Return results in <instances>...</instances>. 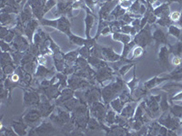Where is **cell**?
Returning a JSON list of instances; mask_svg holds the SVG:
<instances>
[{
    "label": "cell",
    "instance_id": "6da1fadb",
    "mask_svg": "<svg viewBox=\"0 0 182 136\" xmlns=\"http://www.w3.org/2000/svg\"><path fill=\"white\" fill-rule=\"evenodd\" d=\"M126 82H124L121 78L116 77V82H113L109 85H106L101 88V94L103 102L107 105L109 104L113 99L117 97L120 93L125 89Z\"/></svg>",
    "mask_w": 182,
    "mask_h": 136
},
{
    "label": "cell",
    "instance_id": "7a4b0ae2",
    "mask_svg": "<svg viewBox=\"0 0 182 136\" xmlns=\"http://www.w3.org/2000/svg\"><path fill=\"white\" fill-rule=\"evenodd\" d=\"M49 119L53 123L62 128L66 123L71 121V113L63 107L61 108V106H58L55 108L54 112L50 114Z\"/></svg>",
    "mask_w": 182,
    "mask_h": 136
},
{
    "label": "cell",
    "instance_id": "3957f363",
    "mask_svg": "<svg viewBox=\"0 0 182 136\" xmlns=\"http://www.w3.org/2000/svg\"><path fill=\"white\" fill-rule=\"evenodd\" d=\"M42 115L40 114V112L35 107L28 109L21 117V120L26 122L30 128H35L36 126H38L43 121H42Z\"/></svg>",
    "mask_w": 182,
    "mask_h": 136
},
{
    "label": "cell",
    "instance_id": "277c9868",
    "mask_svg": "<svg viewBox=\"0 0 182 136\" xmlns=\"http://www.w3.org/2000/svg\"><path fill=\"white\" fill-rule=\"evenodd\" d=\"M24 96L23 102L25 106H36L41 102V94H39L38 90L34 89L33 87L28 86L27 88H23Z\"/></svg>",
    "mask_w": 182,
    "mask_h": 136
},
{
    "label": "cell",
    "instance_id": "5b68a950",
    "mask_svg": "<svg viewBox=\"0 0 182 136\" xmlns=\"http://www.w3.org/2000/svg\"><path fill=\"white\" fill-rule=\"evenodd\" d=\"M108 105L105 104L103 102H94L92 104L89 105V111H90V115L98 119L101 123H104L105 117L107 115L108 110Z\"/></svg>",
    "mask_w": 182,
    "mask_h": 136
},
{
    "label": "cell",
    "instance_id": "8992f818",
    "mask_svg": "<svg viewBox=\"0 0 182 136\" xmlns=\"http://www.w3.org/2000/svg\"><path fill=\"white\" fill-rule=\"evenodd\" d=\"M41 24L45 25V26H50L56 27L59 31H61L65 34H70V24H69L68 20L66 19V17H60L59 19L53 20V21L47 20V19H42Z\"/></svg>",
    "mask_w": 182,
    "mask_h": 136
},
{
    "label": "cell",
    "instance_id": "52a82bcc",
    "mask_svg": "<svg viewBox=\"0 0 182 136\" xmlns=\"http://www.w3.org/2000/svg\"><path fill=\"white\" fill-rule=\"evenodd\" d=\"M57 130L53 125V122H42L38 126L35 128H30L28 135H47L55 133Z\"/></svg>",
    "mask_w": 182,
    "mask_h": 136
},
{
    "label": "cell",
    "instance_id": "ba28073f",
    "mask_svg": "<svg viewBox=\"0 0 182 136\" xmlns=\"http://www.w3.org/2000/svg\"><path fill=\"white\" fill-rule=\"evenodd\" d=\"M84 94H85V102L88 104H92L94 102H103L102 100V94H101V89L95 87L92 85L87 90H84Z\"/></svg>",
    "mask_w": 182,
    "mask_h": 136
},
{
    "label": "cell",
    "instance_id": "9c48e42d",
    "mask_svg": "<svg viewBox=\"0 0 182 136\" xmlns=\"http://www.w3.org/2000/svg\"><path fill=\"white\" fill-rule=\"evenodd\" d=\"M36 108L40 112L43 118H47L49 117L50 114L54 112L56 108V103H51L47 96L45 97V100H43V98L41 97V102L36 106Z\"/></svg>",
    "mask_w": 182,
    "mask_h": 136
},
{
    "label": "cell",
    "instance_id": "30bf717a",
    "mask_svg": "<svg viewBox=\"0 0 182 136\" xmlns=\"http://www.w3.org/2000/svg\"><path fill=\"white\" fill-rule=\"evenodd\" d=\"M159 122L160 124L166 126L167 129L172 130V131H176L180 127V124L179 117H176V116L173 117L167 113L163 114L162 116H160V118L159 120Z\"/></svg>",
    "mask_w": 182,
    "mask_h": 136
},
{
    "label": "cell",
    "instance_id": "8fae6325",
    "mask_svg": "<svg viewBox=\"0 0 182 136\" xmlns=\"http://www.w3.org/2000/svg\"><path fill=\"white\" fill-rule=\"evenodd\" d=\"M148 27L149 26H147V28L146 27L143 28V30L139 34H137L134 39L135 44L141 47L146 46L150 42V34H149V29Z\"/></svg>",
    "mask_w": 182,
    "mask_h": 136
},
{
    "label": "cell",
    "instance_id": "7c38bea8",
    "mask_svg": "<svg viewBox=\"0 0 182 136\" xmlns=\"http://www.w3.org/2000/svg\"><path fill=\"white\" fill-rule=\"evenodd\" d=\"M12 128L13 130L15 131V133L17 134V135L19 136H25V135H28V129H30V127L26 123L24 122L21 118L18 120V121H15L13 122L12 123Z\"/></svg>",
    "mask_w": 182,
    "mask_h": 136
},
{
    "label": "cell",
    "instance_id": "4fadbf2b",
    "mask_svg": "<svg viewBox=\"0 0 182 136\" xmlns=\"http://www.w3.org/2000/svg\"><path fill=\"white\" fill-rule=\"evenodd\" d=\"M74 96H75V91L67 86L66 88H64L63 90H61L60 95L55 100L56 101L55 103H56V105L60 106L63 102L69 100V99H71V98H73Z\"/></svg>",
    "mask_w": 182,
    "mask_h": 136
},
{
    "label": "cell",
    "instance_id": "5bb4252c",
    "mask_svg": "<svg viewBox=\"0 0 182 136\" xmlns=\"http://www.w3.org/2000/svg\"><path fill=\"white\" fill-rule=\"evenodd\" d=\"M111 78H112V72L107 66L99 68L98 73L96 74V80L99 83L100 85H103V83L105 81L110 80Z\"/></svg>",
    "mask_w": 182,
    "mask_h": 136
},
{
    "label": "cell",
    "instance_id": "9a60e30c",
    "mask_svg": "<svg viewBox=\"0 0 182 136\" xmlns=\"http://www.w3.org/2000/svg\"><path fill=\"white\" fill-rule=\"evenodd\" d=\"M138 106V102H129L128 103H126L123 107V110L122 112L120 113V115H122L123 117H126L128 119H130L132 118L134 114H135V111H136V108Z\"/></svg>",
    "mask_w": 182,
    "mask_h": 136
},
{
    "label": "cell",
    "instance_id": "2e32d148",
    "mask_svg": "<svg viewBox=\"0 0 182 136\" xmlns=\"http://www.w3.org/2000/svg\"><path fill=\"white\" fill-rule=\"evenodd\" d=\"M102 124L99 121L98 119H96L93 116H90V118L88 120L87 122V132H98V131H101L103 130L102 128Z\"/></svg>",
    "mask_w": 182,
    "mask_h": 136
},
{
    "label": "cell",
    "instance_id": "e0dca14e",
    "mask_svg": "<svg viewBox=\"0 0 182 136\" xmlns=\"http://www.w3.org/2000/svg\"><path fill=\"white\" fill-rule=\"evenodd\" d=\"M101 52H102L104 58L110 62H116V61H118L119 59H121V56L115 54V52L111 48H103Z\"/></svg>",
    "mask_w": 182,
    "mask_h": 136
},
{
    "label": "cell",
    "instance_id": "ac0fdd59",
    "mask_svg": "<svg viewBox=\"0 0 182 136\" xmlns=\"http://www.w3.org/2000/svg\"><path fill=\"white\" fill-rule=\"evenodd\" d=\"M80 101H79V99H78L76 96H74L73 98H71V99H69V100H67L66 102H64L60 106L61 107H63L64 109H66L67 111H69L70 113L72 112V111H74L76 108H77V106L80 103Z\"/></svg>",
    "mask_w": 182,
    "mask_h": 136
},
{
    "label": "cell",
    "instance_id": "d6986e66",
    "mask_svg": "<svg viewBox=\"0 0 182 136\" xmlns=\"http://www.w3.org/2000/svg\"><path fill=\"white\" fill-rule=\"evenodd\" d=\"M13 46L16 47V49L18 51H24L28 48V45L26 39L22 36H18L16 39H14V44Z\"/></svg>",
    "mask_w": 182,
    "mask_h": 136
},
{
    "label": "cell",
    "instance_id": "ffe728a7",
    "mask_svg": "<svg viewBox=\"0 0 182 136\" xmlns=\"http://www.w3.org/2000/svg\"><path fill=\"white\" fill-rule=\"evenodd\" d=\"M124 105H125V103L120 100V98L118 96L116 97L115 99H113L111 102H109V106L116 112V114H120V113L122 112Z\"/></svg>",
    "mask_w": 182,
    "mask_h": 136
},
{
    "label": "cell",
    "instance_id": "44dd1931",
    "mask_svg": "<svg viewBox=\"0 0 182 136\" xmlns=\"http://www.w3.org/2000/svg\"><path fill=\"white\" fill-rule=\"evenodd\" d=\"M116 114H116V112H115L112 108L108 109V113H107V115H106V117H105V122H104V123L107 124V125H108V126H110V125H112V124H115V123H116Z\"/></svg>",
    "mask_w": 182,
    "mask_h": 136
},
{
    "label": "cell",
    "instance_id": "7402d4cb",
    "mask_svg": "<svg viewBox=\"0 0 182 136\" xmlns=\"http://www.w3.org/2000/svg\"><path fill=\"white\" fill-rule=\"evenodd\" d=\"M113 39L114 40H116V41H119V42H122V43H124L125 45L126 44H129V42H130V40H131V37L129 35V34H121V33H119V32H115L114 34H113Z\"/></svg>",
    "mask_w": 182,
    "mask_h": 136
},
{
    "label": "cell",
    "instance_id": "603a6c76",
    "mask_svg": "<svg viewBox=\"0 0 182 136\" xmlns=\"http://www.w3.org/2000/svg\"><path fill=\"white\" fill-rule=\"evenodd\" d=\"M161 127V124L157 122H152L149 125L148 129V135H159V129Z\"/></svg>",
    "mask_w": 182,
    "mask_h": 136
},
{
    "label": "cell",
    "instance_id": "cb8c5ba5",
    "mask_svg": "<svg viewBox=\"0 0 182 136\" xmlns=\"http://www.w3.org/2000/svg\"><path fill=\"white\" fill-rule=\"evenodd\" d=\"M49 73L50 70L47 69V68L45 67V66L39 65V66H37V68H36V71L35 75H36V77H37V78L44 79V78H46V77L49 74Z\"/></svg>",
    "mask_w": 182,
    "mask_h": 136
},
{
    "label": "cell",
    "instance_id": "d4e9b609",
    "mask_svg": "<svg viewBox=\"0 0 182 136\" xmlns=\"http://www.w3.org/2000/svg\"><path fill=\"white\" fill-rule=\"evenodd\" d=\"M118 97L120 98V100L124 102L125 104H126V103H128V102H132L131 92H130V90H129V89H126V88H125V89H124V90L120 93V94L118 95Z\"/></svg>",
    "mask_w": 182,
    "mask_h": 136
},
{
    "label": "cell",
    "instance_id": "484cf974",
    "mask_svg": "<svg viewBox=\"0 0 182 136\" xmlns=\"http://www.w3.org/2000/svg\"><path fill=\"white\" fill-rule=\"evenodd\" d=\"M138 83H139V79H138L136 77V66H134V69H133V79L130 82H126V85H128V87L130 90V92H133L138 87Z\"/></svg>",
    "mask_w": 182,
    "mask_h": 136
},
{
    "label": "cell",
    "instance_id": "4316f807",
    "mask_svg": "<svg viewBox=\"0 0 182 136\" xmlns=\"http://www.w3.org/2000/svg\"><path fill=\"white\" fill-rule=\"evenodd\" d=\"M36 26H37V22L35 20H32L28 24V26L26 27V34L30 38V40H32V35H33L34 31Z\"/></svg>",
    "mask_w": 182,
    "mask_h": 136
},
{
    "label": "cell",
    "instance_id": "83f0119b",
    "mask_svg": "<svg viewBox=\"0 0 182 136\" xmlns=\"http://www.w3.org/2000/svg\"><path fill=\"white\" fill-rule=\"evenodd\" d=\"M94 23V18L91 15H87L86 17V35L87 38L89 39L90 38V28L92 27Z\"/></svg>",
    "mask_w": 182,
    "mask_h": 136
},
{
    "label": "cell",
    "instance_id": "f1b7e54d",
    "mask_svg": "<svg viewBox=\"0 0 182 136\" xmlns=\"http://www.w3.org/2000/svg\"><path fill=\"white\" fill-rule=\"evenodd\" d=\"M69 35V39H70V42L75 44V45H78V46H85L87 42V39H84L82 37H79V36H77L75 34H68Z\"/></svg>",
    "mask_w": 182,
    "mask_h": 136
},
{
    "label": "cell",
    "instance_id": "f546056e",
    "mask_svg": "<svg viewBox=\"0 0 182 136\" xmlns=\"http://www.w3.org/2000/svg\"><path fill=\"white\" fill-rule=\"evenodd\" d=\"M159 82H161V80H158V77H154V78L149 80L148 82H145L144 83V86L148 90H150V89H153L157 85H159Z\"/></svg>",
    "mask_w": 182,
    "mask_h": 136
},
{
    "label": "cell",
    "instance_id": "4dcf8cb0",
    "mask_svg": "<svg viewBox=\"0 0 182 136\" xmlns=\"http://www.w3.org/2000/svg\"><path fill=\"white\" fill-rule=\"evenodd\" d=\"M13 20L12 16H10L9 14H2L1 16V24L2 26H6L9 23H11Z\"/></svg>",
    "mask_w": 182,
    "mask_h": 136
},
{
    "label": "cell",
    "instance_id": "1f68e13d",
    "mask_svg": "<svg viewBox=\"0 0 182 136\" xmlns=\"http://www.w3.org/2000/svg\"><path fill=\"white\" fill-rule=\"evenodd\" d=\"M171 113L174 114V116L176 117H181L182 116V107L179 105H175L171 108Z\"/></svg>",
    "mask_w": 182,
    "mask_h": 136
},
{
    "label": "cell",
    "instance_id": "d6a6232c",
    "mask_svg": "<svg viewBox=\"0 0 182 136\" xmlns=\"http://www.w3.org/2000/svg\"><path fill=\"white\" fill-rule=\"evenodd\" d=\"M78 50H77V51L75 52H70V53H68L67 54H66L64 57H65V60H66L67 62H73V61H75L76 60V58H77V55H78Z\"/></svg>",
    "mask_w": 182,
    "mask_h": 136
},
{
    "label": "cell",
    "instance_id": "836d02e7",
    "mask_svg": "<svg viewBox=\"0 0 182 136\" xmlns=\"http://www.w3.org/2000/svg\"><path fill=\"white\" fill-rule=\"evenodd\" d=\"M143 53V48L139 46H136L132 51V58H137L138 56H140Z\"/></svg>",
    "mask_w": 182,
    "mask_h": 136
},
{
    "label": "cell",
    "instance_id": "e575fe53",
    "mask_svg": "<svg viewBox=\"0 0 182 136\" xmlns=\"http://www.w3.org/2000/svg\"><path fill=\"white\" fill-rule=\"evenodd\" d=\"M159 106H160V109H161L163 112L167 111V109L169 108L168 103L167 102V97H166V96L162 97V100H160V102H159Z\"/></svg>",
    "mask_w": 182,
    "mask_h": 136
},
{
    "label": "cell",
    "instance_id": "d590c367",
    "mask_svg": "<svg viewBox=\"0 0 182 136\" xmlns=\"http://www.w3.org/2000/svg\"><path fill=\"white\" fill-rule=\"evenodd\" d=\"M135 65H126V66H122V67H120V69L118 70V72H119V74H120V75H125L129 71V69L134 66Z\"/></svg>",
    "mask_w": 182,
    "mask_h": 136
},
{
    "label": "cell",
    "instance_id": "8d00e7d4",
    "mask_svg": "<svg viewBox=\"0 0 182 136\" xmlns=\"http://www.w3.org/2000/svg\"><path fill=\"white\" fill-rule=\"evenodd\" d=\"M55 5H56V1H55V0H48L47 3H46V5H45V6H44V11H45V13L48 12L50 8H52Z\"/></svg>",
    "mask_w": 182,
    "mask_h": 136
},
{
    "label": "cell",
    "instance_id": "74e56055",
    "mask_svg": "<svg viewBox=\"0 0 182 136\" xmlns=\"http://www.w3.org/2000/svg\"><path fill=\"white\" fill-rule=\"evenodd\" d=\"M169 34L179 37V35L180 34V30L178 27H176V26H170L169 27Z\"/></svg>",
    "mask_w": 182,
    "mask_h": 136
},
{
    "label": "cell",
    "instance_id": "f35d334b",
    "mask_svg": "<svg viewBox=\"0 0 182 136\" xmlns=\"http://www.w3.org/2000/svg\"><path fill=\"white\" fill-rule=\"evenodd\" d=\"M180 17H181L180 13L178 12V11H175V12H172V13H171V15H170V19H171V21H180Z\"/></svg>",
    "mask_w": 182,
    "mask_h": 136
},
{
    "label": "cell",
    "instance_id": "ab89813d",
    "mask_svg": "<svg viewBox=\"0 0 182 136\" xmlns=\"http://www.w3.org/2000/svg\"><path fill=\"white\" fill-rule=\"evenodd\" d=\"M14 36H15V34H14V32L13 31H8V33L5 36V41L6 42H7V43H10V42H12L13 41V39H14Z\"/></svg>",
    "mask_w": 182,
    "mask_h": 136
},
{
    "label": "cell",
    "instance_id": "60d3db41",
    "mask_svg": "<svg viewBox=\"0 0 182 136\" xmlns=\"http://www.w3.org/2000/svg\"><path fill=\"white\" fill-rule=\"evenodd\" d=\"M37 63L39 65H41V66H46V64H47V58L44 55H40L37 58Z\"/></svg>",
    "mask_w": 182,
    "mask_h": 136
},
{
    "label": "cell",
    "instance_id": "b9f144b4",
    "mask_svg": "<svg viewBox=\"0 0 182 136\" xmlns=\"http://www.w3.org/2000/svg\"><path fill=\"white\" fill-rule=\"evenodd\" d=\"M181 59H180L179 56H174L173 59H172V65H173V66H180V65L181 64Z\"/></svg>",
    "mask_w": 182,
    "mask_h": 136
},
{
    "label": "cell",
    "instance_id": "7bdbcfd3",
    "mask_svg": "<svg viewBox=\"0 0 182 136\" xmlns=\"http://www.w3.org/2000/svg\"><path fill=\"white\" fill-rule=\"evenodd\" d=\"M171 100H172V101H182V92L177 94L175 96H173Z\"/></svg>",
    "mask_w": 182,
    "mask_h": 136
},
{
    "label": "cell",
    "instance_id": "ee69618b",
    "mask_svg": "<svg viewBox=\"0 0 182 136\" xmlns=\"http://www.w3.org/2000/svg\"><path fill=\"white\" fill-rule=\"evenodd\" d=\"M1 46H2V51L3 52H7V50H10V48H9V46H7V44H5L4 41H2Z\"/></svg>",
    "mask_w": 182,
    "mask_h": 136
},
{
    "label": "cell",
    "instance_id": "f6af8a7d",
    "mask_svg": "<svg viewBox=\"0 0 182 136\" xmlns=\"http://www.w3.org/2000/svg\"><path fill=\"white\" fill-rule=\"evenodd\" d=\"M111 32V28H109V27H106L105 29H103V31L101 32V34H103V35H107V34H108L109 33Z\"/></svg>",
    "mask_w": 182,
    "mask_h": 136
},
{
    "label": "cell",
    "instance_id": "bcb514c9",
    "mask_svg": "<svg viewBox=\"0 0 182 136\" xmlns=\"http://www.w3.org/2000/svg\"><path fill=\"white\" fill-rule=\"evenodd\" d=\"M86 3L88 5V6H90V7H91V6H92V5H93V3H94V1H93V0H86ZM91 8H92V7H91Z\"/></svg>",
    "mask_w": 182,
    "mask_h": 136
},
{
    "label": "cell",
    "instance_id": "7dc6e473",
    "mask_svg": "<svg viewBox=\"0 0 182 136\" xmlns=\"http://www.w3.org/2000/svg\"><path fill=\"white\" fill-rule=\"evenodd\" d=\"M149 1H150V3H154V2H155L156 0H149Z\"/></svg>",
    "mask_w": 182,
    "mask_h": 136
},
{
    "label": "cell",
    "instance_id": "c3c4849f",
    "mask_svg": "<svg viewBox=\"0 0 182 136\" xmlns=\"http://www.w3.org/2000/svg\"><path fill=\"white\" fill-rule=\"evenodd\" d=\"M125 1H127V0H119V2H120V3H122V2H125Z\"/></svg>",
    "mask_w": 182,
    "mask_h": 136
},
{
    "label": "cell",
    "instance_id": "681fc988",
    "mask_svg": "<svg viewBox=\"0 0 182 136\" xmlns=\"http://www.w3.org/2000/svg\"><path fill=\"white\" fill-rule=\"evenodd\" d=\"M181 124H182V119H181Z\"/></svg>",
    "mask_w": 182,
    "mask_h": 136
}]
</instances>
